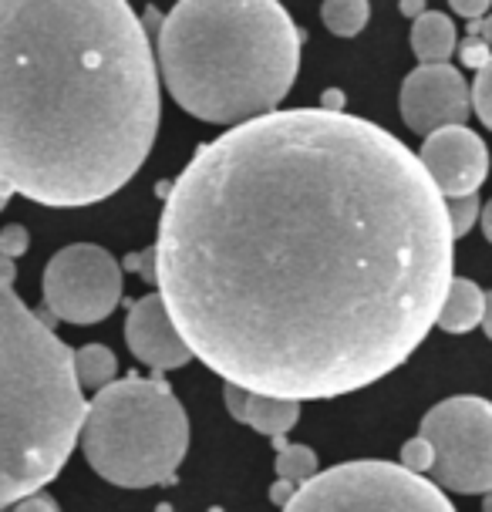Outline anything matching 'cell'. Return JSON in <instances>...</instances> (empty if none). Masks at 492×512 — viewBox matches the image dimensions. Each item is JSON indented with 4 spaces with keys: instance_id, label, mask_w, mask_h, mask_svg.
Here are the masks:
<instances>
[{
    "instance_id": "26",
    "label": "cell",
    "mask_w": 492,
    "mask_h": 512,
    "mask_svg": "<svg viewBox=\"0 0 492 512\" xmlns=\"http://www.w3.org/2000/svg\"><path fill=\"white\" fill-rule=\"evenodd\" d=\"M469 38L486 41L492 48V14H482V17H476V21H469Z\"/></svg>"
},
{
    "instance_id": "33",
    "label": "cell",
    "mask_w": 492,
    "mask_h": 512,
    "mask_svg": "<svg viewBox=\"0 0 492 512\" xmlns=\"http://www.w3.org/2000/svg\"><path fill=\"white\" fill-rule=\"evenodd\" d=\"M482 512H492V489L482 492Z\"/></svg>"
},
{
    "instance_id": "32",
    "label": "cell",
    "mask_w": 492,
    "mask_h": 512,
    "mask_svg": "<svg viewBox=\"0 0 492 512\" xmlns=\"http://www.w3.org/2000/svg\"><path fill=\"white\" fill-rule=\"evenodd\" d=\"M425 11V0H402V14H408L415 21L418 14Z\"/></svg>"
},
{
    "instance_id": "11",
    "label": "cell",
    "mask_w": 492,
    "mask_h": 512,
    "mask_svg": "<svg viewBox=\"0 0 492 512\" xmlns=\"http://www.w3.org/2000/svg\"><path fill=\"white\" fill-rule=\"evenodd\" d=\"M125 344L152 371H172L193 361V351L179 337L159 294H145L129 307V317H125Z\"/></svg>"
},
{
    "instance_id": "27",
    "label": "cell",
    "mask_w": 492,
    "mask_h": 512,
    "mask_svg": "<svg viewBox=\"0 0 492 512\" xmlns=\"http://www.w3.org/2000/svg\"><path fill=\"white\" fill-rule=\"evenodd\" d=\"M294 492H297L294 482L277 479V482H273V486H270V502H273V506H287V499L294 496Z\"/></svg>"
},
{
    "instance_id": "19",
    "label": "cell",
    "mask_w": 492,
    "mask_h": 512,
    "mask_svg": "<svg viewBox=\"0 0 492 512\" xmlns=\"http://www.w3.org/2000/svg\"><path fill=\"white\" fill-rule=\"evenodd\" d=\"M469 105L476 108L479 122L492 132V58L476 71V81L469 88Z\"/></svg>"
},
{
    "instance_id": "13",
    "label": "cell",
    "mask_w": 492,
    "mask_h": 512,
    "mask_svg": "<svg viewBox=\"0 0 492 512\" xmlns=\"http://www.w3.org/2000/svg\"><path fill=\"white\" fill-rule=\"evenodd\" d=\"M482 310H486V294H482L479 283L469 277H452L435 324L445 334H469L482 324Z\"/></svg>"
},
{
    "instance_id": "25",
    "label": "cell",
    "mask_w": 492,
    "mask_h": 512,
    "mask_svg": "<svg viewBox=\"0 0 492 512\" xmlns=\"http://www.w3.org/2000/svg\"><path fill=\"white\" fill-rule=\"evenodd\" d=\"M449 7L455 14H462L466 21H476L492 7V0H449Z\"/></svg>"
},
{
    "instance_id": "29",
    "label": "cell",
    "mask_w": 492,
    "mask_h": 512,
    "mask_svg": "<svg viewBox=\"0 0 492 512\" xmlns=\"http://www.w3.org/2000/svg\"><path fill=\"white\" fill-rule=\"evenodd\" d=\"M14 280H17V260L0 256V287H14Z\"/></svg>"
},
{
    "instance_id": "36",
    "label": "cell",
    "mask_w": 492,
    "mask_h": 512,
    "mask_svg": "<svg viewBox=\"0 0 492 512\" xmlns=\"http://www.w3.org/2000/svg\"><path fill=\"white\" fill-rule=\"evenodd\" d=\"M0 512H7V509H0Z\"/></svg>"
},
{
    "instance_id": "12",
    "label": "cell",
    "mask_w": 492,
    "mask_h": 512,
    "mask_svg": "<svg viewBox=\"0 0 492 512\" xmlns=\"http://www.w3.org/2000/svg\"><path fill=\"white\" fill-rule=\"evenodd\" d=\"M223 401L236 422L267 438L287 435L290 428L300 422V401H290V398L253 395V391H243V388H236V384H226Z\"/></svg>"
},
{
    "instance_id": "8",
    "label": "cell",
    "mask_w": 492,
    "mask_h": 512,
    "mask_svg": "<svg viewBox=\"0 0 492 512\" xmlns=\"http://www.w3.org/2000/svg\"><path fill=\"white\" fill-rule=\"evenodd\" d=\"M44 310L65 324L88 327L115 314L125 280L122 267L105 246L71 243L58 250L44 267Z\"/></svg>"
},
{
    "instance_id": "7",
    "label": "cell",
    "mask_w": 492,
    "mask_h": 512,
    "mask_svg": "<svg viewBox=\"0 0 492 512\" xmlns=\"http://www.w3.org/2000/svg\"><path fill=\"white\" fill-rule=\"evenodd\" d=\"M418 435L432 445L428 475L439 489L482 496L492 489V401L455 395L422 418Z\"/></svg>"
},
{
    "instance_id": "17",
    "label": "cell",
    "mask_w": 492,
    "mask_h": 512,
    "mask_svg": "<svg viewBox=\"0 0 492 512\" xmlns=\"http://www.w3.org/2000/svg\"><path fill=\"white\" fill-rule=\"evenodd\" d=\"M371 17L368 0H324L321 7V21L334 38H354L364 31Z\"/></svg>"
},
{
    "instance_id": "3",
    "label": "cell",
    "mask_w": 492,
    "mask_h": 512,
    "mask_svg": "<svg viewBox=\"0 0 492 512\" xmlns=\"http://www.w3.org/2000/svg\"><path fill=\"white\" fill-rule=\"evenodd\" d=\"M304 31L280 0H179L156 34V68L182 112L240 125L277 112L300 71Z\"/></svg>"
},
{
    "instance_id": "20",
    "label": "cell",
    "mask_w": 492,
    "mask_h": 512,
    "mask_svg": "<svg viewBox=\"0 0 492 512\" xmlns=\"http://www.w3.org/2000/svg\"><path fill=\"white\" fill-rule=\"evenodd\" d=\"M398 465L415 475H425L428 469H432V445L425 442L422 435L408 438V442L402 445V455H398Z\"/></svg>"
},
{
    "instance_id": "6",
    "label": "cell",
    "mask_w": 492,
    "mask_h": 512,
    "mask_svg": "<svg viewBox=\"0 0 492 512\" xmlns=\"http://www.w3.org/2000/svg\"><path fill=\"white\" fill-rule=\"evenodd\" d=\"M280 512H455L449 496L398 462L358 459L314 472Z\"/></svg>"
},
{
    "instance_id": "4",
    "label": "cell",
    "mask_w": 492,
    "mask_h": 512,
    "mask_svg": "<svg viewBox=\"0 0 492 512\" xmlns=\"http://www.w3.org/2000/svg\"><path fill=\"white\" fill-rule=\"evenodd\" d=\"M71 347L0 287V509L58 479L78 445L85 395Z\"/></svg>"
},
{
    "instance_id": "1",
    "label": "cell",
    "mask_w": 492,
    "mask_h": 512,
    "mask_svg": "<svg viewBox=\"0 0 492 512\" xmlns=\"http://www.w3.org/2000/svg\"><path fill=\"white\" fill-rule=\"evenodd\" d=\"M179 337L253 395L324 401L412 358L455 277L442 192L368 118L287 108L203 142L159 216Z\"/></svg>"
},
{
    "instance_id": "24",
    "label": "cell",
    "mask_w": 492,
    "mask_h": 512,
    "mask_svg": "<svg viewBox=\"0 0 492 512\" xmlns=\"http://www.w3.org/2000/svg\"><path fill=\"white\" fill-rule=\"evenodd\" d=\"M7 512H61V509H58V502L48 496V492H34V496L14 502Z\"/></svg>"
},
{
    "instance_id": "34",
    "label": "cell",
    "mask_w": 492,
    "mask_h": 512,
    "mask_svg": "<svg viewBox=\"0 0 492 512\" xmlns=\"http://www.w3.org/2000/svg\"><path fill=\"white\" fill-rule=\"evenodd\" d=\"M209 512H223V509H209Z\"/></svg>"
},
{
    "instance_id": "15",
    "label": "cell",
    "mask_w": 492,
    "mask_h": 512,
    "mask_svg": "<svg viewBox=\"0 0 492 512\" xmlns=\"http://www.w3.org/2000/svg\"><path fill=\"white\" fill-rule=\"evenodd\" d=\"M71 364H75V378L81 384V391H98L105 384L115 381L118 374V358L112 354V347L105 344H85L71 354Z\"/></svg>"
},
{
    "instance_id": "22",
    "label": "cell",
    "mask_w": 492,
    "mask_h": 512,
    "mask_svg": "<svg viewBox=\"0 0 492 512\" xmlns=\"http://www.w3.org/2000/svg\"><path fill=\"white\" fill-rule=\"evenodd\" d=\"M459 58H462V64H466V68H482V64H486L489 58H492V48L486 41H479V38H466L462 41V48H459Z\"/></svg>"
},
{
    "instance_id": "9",
    "label": "cell",
    "mask_w": 492,
    "mask_h": 512,
    "mask_svg": "<svg viewBox=\"0 0 492 512\" xmlns=\"http://www.w3.org/2000/svg\"><path fill=\"white\" fill-rule=\"evenodd\" d=\"M469 85L452 64H418L402 85V122L415 135H432L469 118Z\"/></svg>"
},
{
    "instance_id": "10",
    "label": "cell",
    "mask_w": 492,
    "mask_h": 512,
    "mask_svg": "<svg viewBox=\"0 0 492 512\" xmlns=\"http://www.w3.org/2000/svg\"><path fill=\"white\" fill-rule=\"evenodd\" d=\"M418 162L428 172L432 186L442 192V199L479 192L489 176L486 142L466 125H445L439 132L425 135Z\"/></svg>"
},
{
    "instance_id": "14",
    "label": "cell",
    "mask_w": 492,
    "mask_h": 512,
    "mask_svg": "<svg viewBox=\"0 0 492 512\" xmlns=\"http://www.w3.org/2000/svg\"><path fill=\"white\" fill-rule=\"evenodd\" d=\"M455 24L449 21V14L439 11H422L412 21V51L418 64H449L455 54Z\"/></svg>"
},
{
    "instance_id": "31",
    "label": "cell",
    "mask_w": 492,
    "mask_h": 512,
    "mask_svg": "<svg viewBox=\"0 0 492 512\" xmlns=\"http://www.w3.org/2000/svg\"><path fill=\"white\" fill-rule=\"evenodd\" d=\"M482 331H486V337H489V341H492V290H489V294H486V310H482Z\"/></svg>"
},
{
    "instance_id": "16",
    "label": "cell",
    "mask_w": 492,
    "mask_h": 512,
    "mask_svg": "<svg viewBox=\"0 0 492 512\" xmlns=\"http://www.w3.org/2000/svg\"><path fill=\"white\" fill-rule=\"evenodd\" d=\"M273 452H277V479H287L294 486H304L317 472V452L311 445L287 442V435H273Z\"/></svg>"
},
{
    "instance_id": "35",
    "label": "cell",
    "mask_w": 492,
    "mask_h": 512,
    "mask_svg": "<svg viewBox=\"0 0 492 512\" xmlns=\"http://www.w3.org/2000/svg\"><path fill=\"white\" fill-rule=\"evenodd\" d=\"M0 213H4V206H0Z\"/></svg>"
},
{
    "instance_id": "2",
    "label": "cell",
    "mask_w": 492,
    "mask_h": 512,
    "mask_svg": "<svg viewBox=\"0 0 492 512\" xmlns=\"http://www.w3.org/2000/svg\"><path fill=\"white\" fill-rule=\"evenodd\" d=\"M156 51L129 0H0V179L51 209L125 189L159 135Z\"/></svg>"
},
{
    "instance_id": "23",
    "label": "cell",
    "mask_w": 492,
    "mask_h": 512,
    "mask_svg": "<svg viewBox=\"0 0 492 512\" xmlns=\"http://www.w3.org/2000/svg\"><path fill=\"white\" fill-rule=\"evenodd\" d=\"M125 267L142 273L145 283H156V250L149 246V250H142V253H132L129 260H125Z\"/></svg>"
},
{
    "instance_id": "18",
    "label": "cell",
    "mask_w": 492,
    "mask_h": 512,
    "mask_svg": "<svg viewBox=\"0 0 492 512\" xmlns=\"http://www.w3.org/2000/svg\"><path fill=\"white\" fill-rule=\"evenodd\" d=\"M479 192H469V196H449L445 199V216H449V230L452 240H462L479 219Z\"/></svg>"
},
{
    "instance_id": "21",
    "label": "cell",
    "mask_w": 492,
    "mask_h": 512,
    "mask_svg": "<svg viewBox=\"0 0 492 512\" xmlns=\"http://www.w3.org/2000/svg\"><path fill=\"white\" fill-rule=\"evenodd\" d=\"M27 250H31V233H27V226L11 223L0 230V256L17 260V256H24Z\"/></svg>"
},
{
    "instance_id": "5",
    "label": "cell",
    "mask_w": 492,
    "mask_h": 512,
    "mask_svg": "<svg viewBox=\"0 0 492 512\" xmlns=\"http://www.w3.org/2000/svg\"><path fill=\"white\" fill-rule=\"evenodd\" d=\"M88 465L118 489L176 482L189 448V418L159 378H122L95 391L78 435Z\"/></svg>"
},
{
    "instance_id": "30",
    "label": "cell",
    "mask_w": 492,
    "mask_h": 512,
    "mask_svg": "<svg viewBox=\"0 0 492 512\" xmlns=\"http://www.w3.org/2000/svg\"><path fill=\"white\" fill-rule=\"evenodd\" d=\"M479 223H482V233H486V240L492 243V199L479 209Z\"/></svg>"
},
{
    "instance_id": "28",
    "label": "cell",
    "mask_w": 492,
    "mask_h": 512,
    "mask_svg": "<svg viewBox=\"0 0 492 512\" xmlns=\"http://www.w3.org/2000/svg\"><path fill=\"white\" fill-rule=\"evenodd\" d=\"M317 108H324V112H344V91L327 88L324 98H321V105H317Z\"/></svg>"
}]
</instances>
